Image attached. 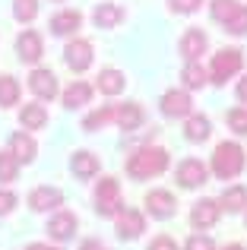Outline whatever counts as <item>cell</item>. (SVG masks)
<instances>
[{"label":"cell","mask_w":247,"mask_h":250,"mask_svg":"<svg viewBox=\"0 0 247 250\" xmlns=\"http://www.w3.org/2000/svg\"><path fill=\"white\" fill-rule=\"evenodd\" d=\"M19 95H22L19 83L13 80L10 73H3V76H0V108H13V104H19Z\"/></svg>","instance_id":"83f0119b"},{"label":"cell","mask_w":247,"mask_h":250,"mask_svg":"<svg viewBox=\"0 0 247 250\" xmlns=\"http://www.w3.org/2000/svg\"><path fill=\"white\" fill-rule=\"evenodd\" d=\"M244 165H247V155H244L241 143L222 140V143L216 146V152H212V165H209V171L219 177V181H235V177L244 171Z\"/></svg>","instance_id":"7a4b0ae2"},{"label":"cell","mask_w":247,"mask_h":250,"mask_svg":"<svg viewBox=\"0 0 247 250\" xmlns=\"http://www.w3.org/2000/svg\"><path fill=\"white\" fill-rule=\"evenodd\" d=\"M54 3H63V0H54Z\"/></svg>","instance_id":"b9f144b4"},{"label":"cell","mask_w":247,"mask_h":250,"mask_svg":"<svg viewBox=\"0 0 247 250\" xmlns=\"http://www.w3.org/2000/svg\"><path fill=\"white\" fill-rule=\"evenodd\" d=\"M29 206L35 212H51V209H61L63 206V193L57 187H35L29 193Z\"/></svg>","instance_id":"e0dca14e"},{"label":"cell","mask_w":247,"mask_h":250,"mask_svg":"<svg viewBox=\"0 0 247 250\" xmlns=\"http://www.w3.org/2000/svg\"><path fill=\"white\" fill-rule=\"evenodd\" d=\"M203 3L206 0H168V10H171L174 16H193Z\"/></svg>","instance_id":"d6a6232c"},{"label":"cell","mask_w":247,"mask_h":250,"mask_svg":"<svg viewBox=\"0 0 247 250\" xmlns=\"http://www.w3.org/2000/svg\"><path fill=\"white\" fill-rule=\"evenodd\" d=\"M13 19L22 25H32L38 19V0H13Z\"/></svg>","instance_id":"f1b7e54d"},{"label":"cell","mask_w":247,"mask_h":250,"mask_svg":"<svg viewBox=\"0 0 247 250\" xmlns=\"http://www.w3.org/2000/svg\"><path fill=\"white\" fill-rule=\"evenodd\" d=\"M174 181H178L181 190H197L209 181V165L200 159H184L178 165V171H174Z\"/></svg>","instance_id":"5b68a950"},{"label":"cell","mask_w":247,"mask_h":250,"mask_svg":"<svg viewBox=\"0 0 247 250\" xmlns=\"http://www.w3.org/2000/svg\"><path fill=\"white\" fill-rule=\"evenodd\" d=\"M10 152L19 159V165H29V162H35L38 146H35V140H32L29 130H16V133L10 136Z\"/></svg>","instance_id":"d6986e66"},{"label":"cell","mask_w":247,"mask_h":250,"mask_svg":"<svg viewBox=\"0 0 247 250\" xmlns=\"http://www.w3.org/2000/svg\"><path fill=\"white\" fill-rule=\"evenodd\" d=\"M92 92H95V85H89V83H82V80H73L67 89L61 92L63 108L76 111V108H82V104H89V102H92Z\"/></svg>","instance_id":"ac0fdd59"},{"label":"cell","mask_w":247,"mask_h":250,"mask_svg":"<svg viewBox=\"0 0 247 250\" xmlns=\"http://www.w3.org/2000/svg\"><path fill=\"white\" fill-rule=\"evenodd\" d=\"M92 54L95 51H92V42H89V38H70L67 48H63V61H67V67L73 70V73H86L95 61Z\"/></svg>","instance_id":"8992f818"},{"label":"cell","mask_w":247,"mask_h":250,"mask_svg":"<svg viewBox=\"0 0 247 250\" xmlns=\"http://www.w3.org/2000/svg\"><path fill=\"white\" fill-rule=\"evenodd\" d=\"M118 127L124 130V133H133V130H140L143 127V121H146V111H143V104L140 102H127V104H121L118 108Z\"/></svg>","instance_id":"ffe728a7"},{"label":"cell","mask_w":247,"mask_h":250,"mask_svg":"<svg viewBox=\"0 0 247 250\" xmlns=\"http://www.w3.org/2000/svg\"><path fill=\"white\" fill-rule=\"evenodd\" d=\"M51 35H61V38H67V35H76V32L82 29V13L80 10H57L54 16H51Z\"/></svg>","instance_id":"7c38bea8"},{"label":"cell","mask_w":247,"mask_h":250,"mask_svg":"<svg viewBox=\"0 0 247 250\" xmlns=\"http://www.w3.org/2000/svg\"><path fill=\"white\" fill-rule=\"evenodd\" d=\"M146 209H149V215H155V219H171V215L178 212V203H174V196L168 193V190H149L146 193Z\"/></svg>","instance_id":"2e32d148"},{"label":"cell","mask_w":247,"mask_h":250,"mask_svg":"<svg viewBox=\"0 0 247 250\" xmlns=\"http://www.w3.org/2000/svg\"><path fill=\"white\" fill-rule=\"evenodd\" d=\"M162 114L165 117H187L193 114V102L187 89H168L162 95Z\"/></svg>","instance_id":"30bf717a"},{"label":"cell","mask_w":247,"mask_h":250,"mask_svg":"<svg viewBox=\"0 0 247 250\" xmlns=\"http://www.w3.org/2000/svg\"><path fill=\"white\" fill-rule=\"evenodd\" d=\"M225 121H228V127L235 130L238 136H247V108H231Z\"/></svg>","instance_id":"836d02e7"},{"label":"cell","mask_w":247,"mask_h":250,"mask_svg":"<svg viewBox=\"0 0 247 250\" xmlns=\"http://www.w3.org/2000/svg\"><path fill=\"white\" fill-rule=\"evenodd\" d=\"M244 67V51L241 48H222L212 54V67H209V80L216 85H225L231 76H238Z\"/></svg>","instance_id":"3957f363"},{"label":"cell","mask_w":247,"mask_h":250,"mask_svg":"<svg viewBox=\"0 0 247 250\" xmlns=\"http://www.w3.org/2000/svg\"><path fill=\"white\" fill-rule=\"evenodd\" d=\"M95 89H99L102 95H121V92L127 89V76H124L121 70H114V67H105V70H99Z\"/></svg>","instance_id":"603a6c76"},{"label":"cell","mask_w":247,"mask_h":250,"mask_svg":"<svg viewBox=\"0 0 247 250\" xmlns=\"http://www.w3.org/2000/svg\"><path fill=\"white\" fill-rule=\"evenodd\" d=\"M168 162H171L168 149H162V146H140L127 159V174L133 177V181H149V177L165 174Z\"/></svg>","instance_id":"6da1fadb"},{"label":"cell","mask_w":247,"mask_h":250,"mask_svg":"<svg viewBox=\"0 0 247 250\" xmlns=\"http://www.w3.org/2000/svg\"><path fill=\"white\" fill-rule=\"evenodd\" d=\"M206 48H209V35L203 29H187L178 42V51L184 61H200V54H206Z\"/></svg>","instance_id":"8fae6325"},{"label":"cell","mask_w":247,"mask_h":250,"mask_svg":"<svg viewBox=\"0 0 247 250\" xmlns=\"http://www.w3.org/2000/svg\"><path fill=\"white\" fill-rule=\"evenodd\" d=\"M219 215H222L219 200H200V203H193V209H190V225L200 228V231H206V228H212L219 222Z\"/></svg>","instance_id":"4fadbf2b"},{"label":"cell","mask_w":247,"mask_h":250,"mask_svg":"<svg viewBox=\"0 0 247 250\" xmlns=\"http://www.w3.org/2000/svg\"><path fill=\"white\" fill-rule=\"evenodd\" d=\"M76 228H80V222H76L73 212H57L54 219L48 222V238L54 241H70L76 234Z\"/></svg>","instance_id":"44dd1931"},{"label":"cell","mask_w":247,"mask_h":250,"mask_svg":"<svg viewBox=\"0 0 247 250\" xmlns=\"http://www.w3.org/2000/svg\"><path fill=\"white\" fill-rule=\"evenodd\" d=\"M114 117H118V108H114V104H102L99 111H92V114L82 117V130H86V133H95V130L108 127Z\"/></svg>","instance_id":"d4e9b609"},{"label":"cell","mask_w":247,"mask_h":250,"mask_svg":"<svg viewBox=\"0 0 247 250\" xmlns=\"http://www.w3.org/2000/svg\"><path fill=\"white\" fill-rule=\"evenodd\" d=\"M184 250H216V244H212L209 234H190L187 244H184Z\"/></svg>","instance_id":"e575fe53"},{"label":"cell","mask_w":247,"mask_h":250,"mask_svg":"<svg viewBox=\"0 0 247 250\" xmlns=\"http://www.w3.org/2000/svg\"><path fill=\"white\" fill-rule=\"evenodd\" d=\"M149 250H178V244H174V238H168V234H159V238L149 244Z\"/></svg>","instance_id":"8d00e7d4"},{"label":"cell","mask_w":247,"mask_h":250,"mask_svg":"<svg viewBox=\"0 0 247 250\" xmlns=\"http://www.w3.org/2000/svg\"><path fill=\"white\" fill-rule=\"evenodd\" d=\"M181 83H184V89H203L209 83V73L200 67V61H187L181 70Z\"/></svg>","instance_id":"4316f807"},{"label":"cell","mask_w":247,"mask_h":250,"mask_svg":"<svg viewBox=\"0 0 247 250\" xmlns=\"http://www.w3.org/2000/svg\"><path fill=\"white\" fill-rule=\"evenodd\" d=\"M219 206H222L225 212H241V209L247 206V187H241V184L225 187L222 196H219Z\"/></svg>","instance_id":"484cf974"},{"label":"cell","mask_w":247,"mask_h":250,"mask_svg":"<svg viewBox=\"0 0 247 250\" xmlns=\"http://www.w3.org/2000/svg\"><path fill=\"white\" fill-rule=\"evenodd\" d=\"M114 228H118L121 241H136L143 231H146V215L140 209H121L114 215Z\"/></svg>","instance_id":"9c48e42d"},{"label":"cell","mask_w":247,"mask_h":250,"mask_svg":"<svg viewBox=\"0 0 247 250\" xmlns=\"http://www.w3.org/2000/svg\"><path fill=\"white\" fill-rule=\"evenodd\" d=\"M92 22H95V29H118L124 22V6L114 3V0H102L92 10Z\"/></svg>","instance_id":"5bb4252c"},{"label":"cell","mask_w":247,"mask_h":250,"mask_svg":"<svg viewBox=\"0 0 247 250\" xmlns=\"http://www.w3.org/2000/svg\"><path fill=\"white\" fill-rule=\"evenodd\" d=\"M222 250H244L241 244H228V247H222Z\"/></svg>","instance_id":"60d3db41"},{"label":"cell","mask_w":247,"mask_h":250,"mask_svg":"<svg viewBox=\"0 0 247 250\" xmlns=\"http://www.w3.org/2000/svg\"><path fill=\"white\" fill-rule=\"evenodd\" d=\"M25 250H63V247H48V244H29Z\"/></svg>","instance_id":"ab89813d"},{"label":"cell","mask_w":247,"mask_h":250,"mask_svg":"<svg viewBox=\"0 0 247 250\" xmlns=\"http://www.w3.org/2000/svg\"><path fill=\"white\" fill-rule=\"evenodd\" d=\"M121 184L114 177H102L99 187H95V212L102 219H114L121 212Z\"/></svg>","instance_id":"277c9868"},{"label":"cell","mask_w":247,"mask_h":250,"mask_svg":"<svg viewBox=\"0 0 247 250\" xmlns=\"http://www.w3.org/2000/svg\"><path fill=\"white\" fill-rule=\"evenodd\" d=\"M29 89L38 102H51V98L61 95V85H57V76L51 73L48 67H35L29 73Z\"/></svg>","instance_id":"52a82bcc"},{"label":"cell","mask_w":247,"mask_h":250,"mask_svg":"<svg viewBox=\"0 0 247 250\" xmlns=\"http://www.w3.org/2000/svg\"><path fill=\"white\" fill-rule=\"evenodd\" d=\"M44 54V42H41V32L35 29H22L16 35V57L22 63H38Z\"/></svg>","instance_id":"ba28073f"},{"label":"cell","mask_w":247,"mask_h":250,"mask_svg":"<svg viewBox=\"0 0 247 250\" xmlns=\"http://www.w3.org/2000/svg\"><path fill=\"white\" fill-rule=\"evenodd\" d=\"M212 136V121L206 114H187L184 124V140L187 143H206Z\"/></svg>","instance_id":"7402d4cb"},{"label":"cell","mask_w":247,"mask_h":250,"mask_svg":"<svg viewBox=\"0 0 247 250\" xmlns=\"http://www.w3.org/2000/svg\"><path fill=\"white\" fill-rule=\"evenodd\" d=\"M16 174H19V159L10 149H3V152H0V184H13Z\"/></svg>","instance_id":"4dcf8cb0"},{"label":"cell","mask_w":247,"mask_h":250,"mask_svg":"<svg viewBox=\"0 0 247 250\" xmlns=\"http://www.w3.org/2000/svg\"><path fill=\"white\" fill-rule=\"evenodd\" d=\"M16 193H13V190H0V219H3V215H10L13 209H16Z\"/></svg>","instance_id":"d590c367"},{"label":"cell","mask_w":247,"mask_h":250,"mask_svg":"<svg viewBox=\"0 0 247 250\" xmlns=\"http://www.w3.org/2000/svg\"><path fill=\"white\" fill-rule=\"evenodd\" d=\"M99 155L89 152V149H76L73 155H70V171H73L80 181H92L95 174H99Z\"/></svg>","instance_id":"9a60e30c"},{"label":"cell","mask_w":247,"mask_h":250,"mask_svg":"<svg viewBox=\"0 0 247 250\" xmlns=\"http://www.w3.org/2000/svg\"><path fill=\"white\" fill-rule=\"evenodd\" d=\"M80 250H108L105 244H102V241H82V247Z\"/></svg>","instance_id":"f35d334b"},{"label":"cell","mask_w":247,"mask_h":250,"mask_svg":"<svg viewBox=\"0 0 247 250\" xmlns=\"http://www.w3.org/2000/svg\"><path fill=\"white\" fill-rule=\"evenodd\" d=\"M225 32H228V35H235V38L247 35V6H244V3L238 6V13H235V16H231L228 22H225Z\"/></svg>","instance_id":"1f68e13d"},{"label":"cell","mask_w":247,"mask_h":250,"mask_svg":"<svg viewBox=\"0 0 247 250\" xmlns=\"http://www.w3.org/2000/svg\"><path fill=\"white\" fill-rule=\"evenodd\" d=\"M19 124H22V130H44V127H48V108L38 104V102L22 104V111H19Z\"/></svg>","instance_id":"cb8c5ba5"},{"label":"cell","mask_w":247,"mask_h":250,"mask_svg":"<svg viewBox=\"0 0 247 250\" xmlns=\"http://www.w3.org/2000/svg\"><path fill=\"white\" fill-rule=\"evenodd\" d=\"M238 6H241V0H212V3H209V13H212V19H216L219 25H225L238 13Z\"/></svg>","instance_id":"f546056e"},{"label":"cell","mask_w":247,"mask_h":250,"mask_svg":"<svg viewBox=\"0 0 247 250\" xmlns=\"http://www.w3.org/2000/svg\"><path fill=\"white\" fill-rule=\"evenodd\" d=\"M235 95H238V102H244V104H247V76H244V80H241V83H238V89H235Z\"/></svg>","instance_id":"74e56055"}]
</instances>
